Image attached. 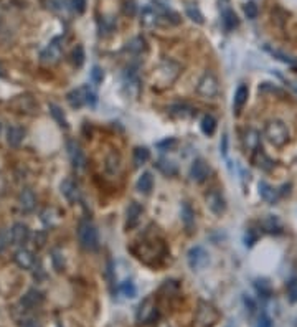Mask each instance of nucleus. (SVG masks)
I'll list each match as a JSON object with an SVG mask.
<instances>
[{"mask_svg": "<svg viewBox=\"0 0 297 327\" xmlns=\"http://www.w3.org/2000/svg\"><path fill=\"white\" fill-rule=\"evenodd\" d=\"M78 238L81 246L88 251H96L99 248V238H98V230L89 220H83L78 226Z\"/></svg>", "mask_w": 297, "mask_h": 327, "instance_id": "nucleus-1", "label": "nucleus"}, {"mask_svg": "<svg viewBox=\"0 0 297 327\" xmlns=\"http://www.w3.org/2000/svg\"><path fill=\"white\" fill-rule=\"evenodd\" d=\"M264 136L268 137L269 142L277 145V147L284 145L287 140H289V131H287L284 122H281V121L269 122V124L266 126V131H264Z\"/></svg>", "mask_w": 297, "mask_h": 327, "instance_id": "nucleus-2", "label": "nucleus"}, {"mask_svg": "<svg viewBox=\"0 0 297 327\" xmlns=\"http://www.w3.org/2000/svg\"><path fill=\"white\" fill-rule=\"evenodd\" d=\"M218 311L215 309L211 304L201 301L198 304V311H197V317H195V324L193 327H213L218 321Z\"/></svg>", "mask_w": 297, "mask_h": 327, "instance_id": "nucleus-3", "label": "nucleus"}, {"mask_svg": "<svg viewBox=\"0 0 297 327\" xmlns=\"http://www.w3.org/2000/svg\"><path fill=\"white\" fill-rule=\"evenodd\" d=\"M218 91H220V84H218L217 76L211 71H206L205 75L201 76V80L198 81L197 93L205 99H213L218 94Z\"/></svg>", "mask_w": 297, "mask_h": 327, "instance_id": "nucleus-4", "label": "nucleus"}, {"mask_svg": "<svg viewBox=\"0 0 297 327\" xmlns=\"http://www.w3.org/2000/svg\"><path fill=\"white\" fill-rule=\"evenodd\" d=\"M157 316V306L154 298H146L137 309V322L139 324H148Z\"/></svg>", "mask_w": 297, "mask_h": 327, "instance_id": "nucleus-5", "label": "nucleus"}, {"mask_svg": "<svg viewBox=\"0 0 297 327\" xmlns=\"http://www.w3.org/2000/svg\"><path fill=\"white\" fill-rule=\"evenodd\" d=\"M187 258H188V265H190L193 271L201 270V268H205L206 263H208V253L201 246H193L190 251H188Z\"/></svg>", "mask_w": 297, "mask_h": 327, "instance_id": "nucleus-6", "label": "nucleus"}, {"mask_svg": "<svg viewBox=\"0 0 297 327\" xmlns=\"http://www.w3.org/2000/svg\"><path fill=\"white\" fill-rule=\"evenodd\" d=\"M210 175V167L203 159H197L195 162L192 164L190 169V179L197 184H201L203 180H206V177Z\"/></svg>", "mask_w": 297, "mask_h": 327, "instance_id": "nucleus-7", "label": "nucleus"}, {"mask_svg": "<svg viewBox=\"0 0 297 327\" xmlns=\"http://www.w3.org/2000/svg\"><path fill=\"white\" fill-rule=\"evenodd\" d=\"M206 207H208L215 215H222L224 212V200L218 192H210L206 195Z\"/></svg>", "mask_w": 297, "mask_h": 327, "instance_id": "nucleus-8", "label": "nucleus"}, {"mask_svg": "<svg viewBox=\"0 0 297 327\" xmlns=\"http://www.w3.org/2000/svg\"><path fill=\"white\" fill-rule=\"evenodd\" d=\"M13 260H15V263L22 270H31L35 265V258L28 249H19V251L15 253V256H13Z\"/></svg>", "mask_w": 297, "mask_h": 327, "instance_id": "nucleus-9", "label": "nucleus"}, {"mask_svg": "<svg viewBox=\"0 0 297 327\" xmlns=\"http://www.w3.org/2000/svg\"><path fill=\"white\" fill-rule=\"evenodd\" d=\"M70 156L76 169H84L86 167V157H84L83 151L76 142H70Z\"/></svg>", "mask_w": 297, "mask_h": 327, "instance_id": "nucleus-10", "label": "nucleus"}, {"mask_svg": "<svg viewBox=\"0 0 297 327\" xmlns=\"http://www.w3.org/2000/svg\"><path fill=\"white\" fill-rule=\"evenodd\" d=\"M61 193L65 195L66 197V200L68 202H71V203H74L76 200H79V190H78V187H76V184L73 180H63V184H61Z\"/></svg>", "mask_w": 297, "mask_h": 327, "instance_id": "nucleus-11", "label": "nucleus"}, {"mask_svg": "<svg viewBox=\"0 0 297 327\" xmlns=\"http://www.w3.org/2000/svg\"><path fill=\"white\" fill-rule=\"evenodd\" d=\"M60 38H55L53 40L51 43H50V47L45 50V52L42 53V58H43V61L45 63H53V61H56L58 58H60V53H61V47L60 45Z\"/></svg>", "mask_w": 297, "mask_h": 327, "instance_id": "nucleus-12", "label": "nucleus"}, {"mask_svg": "<svg viewBox=\"0 0 297 327\" xmlns=\"http://www.w3.org/2000/svg\"><path fill=\"white\" fill-rule=\"evenodd\" d=\"M141 217H142V207L139 205V203L132 202L127 207V223H125L127 225V228H134V226L139 223Z\"/></svg>", "mask_w": 297, "mask_h": 327, "instance_id": "nucleus-13", "label": "nucleus"}, {"mask_svg": "<svg viewBox=\"0 0 297 327\" xmlns=\"http://www.w3.org/2000/svg\"><path fill=\"white\" fill-rule=\"evenodd\" d=\"M106 170L109 175H118L121 172V157L118 152L111 151L106 157Z\"/></svg>", "mask_w": 297, "mask_h": 327, "instance_id": "nucleus-14", "label": "nucleus"}, {"mask_svg": "<svg viewBox=\"0 0 297 327\" xmlns=\"http://www.w3.org/2000/svg\"><path fill=\"white\" fill-rule=\"evenodd\" d=\"M12 242L15 245H24L28 238V228L24 223H15L12 226Z\"/></svg>", "mask_w": 297, "mask_h": 327, "instance_id": "nucleus-15", "label": "nucleus"}, {"mask_svg": "<svg viewBox=\"0 0 297 327\" xmlns=\"http://www.w3.org/2000/svg\"><path fill=\"white\" fill-rule=\"evenodd\" d=\"M24 136H25V133L22 127H17V126L10 127V129L7 131L8 145H12V147H19V145L22 144V140H24Z\"/></svg>", "mask_w": 297, "mask_h": 327, "instance_id": "nucleus-16", "label": "nucleus"}, {"mask_svg": "<svg viewBox=\"0 0 297 327\" xmlns=\"http://www.w3.org/2000/svg\"><path fill=\"white\" fill-rule=\"evenodd\" d=\"M37 205V198H35L33 192L30 189H25L24 192L20 193V207L24 208L25 212H31Z\"/></svg>", "mask_w": 297, "mask_h": 327, "instance_id": "nucleus-17", "label": "nucleus"}, {"mask_svg": "<svg viewBox=\"0 0 297 327\" xmlns=\"http://www.w3.org/2000/svg\"><path fill=\"white\" fill-rule=\"evenodd\" d=\"M259 195L264 200H266L268 203H276L277 197H279L277 190H274L271 185L266 184V182H261V184H259Z\"/></svg>", "mask_w": 297, "mask_h": 327, "instance_id": "nucleus-18", "label": "nucleus"}, {"mask_svg": "<svg viewBox=\"0 0 297 327\" xmlns=\"http://www.w3.org/2000/svg\"><path fill=\"white\" fill-rule=\"evenodd\" d=\"M245 145L246 149H249V151H258L259 149V134L258 131L254 129H248L246 134H245Z\"/></svg>", "mask_w": 297, "mask_h": 327, "instance_id": "nucleus-19", "label": "nucleus"}, {"mask_svg": "<svg viewBox=\"0 0 297 327\" xmlns=\"http://www.w3.org/2000/svg\"><path fill=\"white\" fill-rule=\"evenodd\" d=\"M137 190L142 193H148L152 190V187H154V179H152V175L148 174V172H146V174H142L141 177H139L137 180Z\"/></svg>", "mask_w": 297, "mask_h": 327, "instance_id": "nucleus-20", "label": "nucleus"}, {"mask_svg": "<svg viewBox=\"0 0 297 327\" xmlns=\"http://www.w3.org/2000/svg\"><path fill=\"white\" fill-rule=\"evenodd\" d=\"M248 86L246 84H241L240 88L236 89V93H235V111L236 112H240L241 111V108L245 106V103H246V99H248Z\"/></svg>", "mask_w": 297, "mask_h": 327, "instance_id": "nucleus-21", "label": "nucleus"}, {"mask_svg": "<svg viewBox=\"0 0 297 327\" xmlns=\"http://www.w3.org/2000/svg\"><path fill=\"white\" fill-rule=\"evenodd\" d=\"M159 18H160L159 13H157L155 10H152L150 7H146L144 8V12H142L141 22H142V25H146V27H154V25H157Z\"/></svg>", "mask_w": 297, "mask_h": 327, "instance_id": "nucleus-22", "label": "nucleus"}, {"mask_svg": "<svg viewBox=\"0 0 297 327\" xmlns=\"http://www.w3.org/2000/svg\"><path fill=\"white\" fill-rule=\"evenodd\" d=\"M182 220L185 223V228L188 231H193V225H195V217H193V212L188 203H183L182 207Z\"/></svg>", "mask_w": 297, "mask_h": 327, "instance_id": "nucleus-23", "label": "nucleus"}, {"mask_svg": "<svg viewBox=\"0 0 297 327\" xmlns=\"http://www.w3.org/2000/svg\"><path fill=\"white\" fill-rule=\"evenodd\" d=\"M201 131L206 134V136H213L215 131H217V121H215L213 116H205L203 119H201Z\"/></svg>", "mask_w": 297, "mask_h": 327, "instance_id": "nucleus-24", "label": "nucleus"}, {"mask_svg": "<svg viewBox=\"0 0 297 327\" xmlns=\"http://www.w3.org/2000/svg\"><path fill=\"white\" fill-rule=\"evenodd\" d=\"M42 302V294L37 293V291H30L28 294L24 298V301H22V304L26 307H37V304Z\"/></svg>", "mask_w": 297, "mask_h": 327, "instance_id": "nucleus-25", "label": "nucleus"}, {"mask_svg": "<svg viewBox=\"0 0 297 327\" xmlns=\"http://www.w3.org/2000/svg\"><path fill=\"white\" fill-rule=\"evenodd\" d=\"M223 25L226 30H233L235 27H238V17L235 12L231 10H224L223 13Z\"/></svg>", "mask_w": 297, "mask_h": 327, "instance_id": "nucleus-26", "label": "nucleus"}, {"mask_svg": "<svg viewBox=\"0 0 297 327\" xmlns=\"http://www.w3.org/2000/svg\"><path fill=\"white\" fill-rule=\"evenodd\" d=\"M148 157H150V152H148L146 147H137L136 151H134V164H136L137 167L146 164L148 161Z\"/></svg>", "mask_w": 297, "mask_h": 327, "instance_id": "nucleus-27", "label": "nucleus"}, {"mask_svg": "<svg viewBox=\"0 0 297 327\" xmlns=\"http://www.w3.org/2000/svg\"><path fill=\"white\" fill-rule=\"evenodd\" d=\"M50 112H51V116L55 117L56 122L61 127H65V129L68 127V122H66V119H65V114H63V111L56 106V104H50Z\"/></svg>", "mask_w": 297, "mask_h": 327, "instance_id": "nucleus-28", "label": "nucleus"}, {"mask_svg": "<svg viewBox=\"0 0 297 327\" xmlns=\"http://www.w3.org/2000/svg\"><path fill=\"white\" fill-rule=\"evenodd\" d=\"M266 50L269 53L272 54V56H276L277 60H281L282 63H287V65H296V60L292 56H289V54H286V53H282V52H279V50H274V48H269V47H266Z\"/></svg>", "mask_w": 297, "mask_h": 327, "instance_id": "nucleus-29", "label": "nucleus"}, {"mask_svg": "<svg viewBox=\"0 0 297 327\" xmlns=\"http://www.w3.org/2000/svg\"><path fill=\"white\" fill-rule=\"evenodd\" d=\"M187 15L190 17L193 22H197V24H203V15H201V13L198 12L197 7L188 5V7H187Z\"/></svg>", "mask_w": 297, "mask_h": 327, "instance_id": "nucleus-30", "label": "nucleus"}, {"mask_svg": "<svg viewBox=\"0 0 297 327\" xmlns=\"http://www.w3.org/2000/svg\"><path fill=\"white\" fill-rule=\"evenodd\" d=\"M10 240H12V231H8V230H0V251H3V249H5V248L8 246Z\"/></svg>", "mask_w": 297, "mask_h": 327, "instance_id": "nucleus-31", "label": "nucleus"}, {"mask_svg": "<svg viewBox=\"0 0 297 327\" xmlns=\"http://www.w3.org/2000/svg\"><path fill=\"white\" fill-rule=\"evenodd\" d=\"M73 61L76 66H83L84 63V50L83 47H76V50L73 52Z\"/></svg>", "mask_w": 297, "mask_h": 327, "instance_id": "nucleus-32", "label": "nucleus"}, {"mask_svg": "<svg viewBox=\"0 0 297 327\" xmlns=\"http://www.w3.org/2000/svg\"><path fill=\"white\" fill-rule=\"evenodd\" d=\"M245 13H246L248 18H256V17H258V7H256L253 2L246 3V5H245Z\"/></svg>", "mask_w": 297, "mask_h": 327, "instance_id": "nucleus-33", "label": "nucleus"}, {"mask_svg": "<svg viewBox=\"0 0 297 327\" xmlns=\"http://www.w3.org/2000/svg\"><path fill=\"white\" fill-rule=\"evenodd\" d=\"M121 291L125 294L127 298H134L136 296V288H134L132 283H124L123 286H121Z\"/></svg>", "mask_w": 297, "mask_h": 327, "instance_id": "nucleus-34", "label": "nucleus"}, {"mask_svg": "<svg viewBox=\"0 0 297 327\" xmlns=\"http://www.w3.org/2000/svg\"><path fill=\"white\" fill-rule=\"evenodd\" d=\"M289 296H291V302L297 301V278H294L289 283Z\"/></svg>", "mask_w": 297, "mask_h": 327, "instance_id": "nucleus-35", "label": "nucleus"}, {"mask_svg": "<svg viewBox=\"0 0 297 327\" xmlns=\"http://www.w3.org/2000/svg\"><path fill=\"white\" fill-rule=\"evenodd\" d=\"M256 327H272V321L271 317H268L266 314H263L258 319V324H256Z\"/></svg>", "mask_w": 297, "mask_h": 327, "instance_id": "nucleus-36", "label": "nucleus"}, {"mask_svg": "<svg viewBox=\"0 0 297 327\" xmlns=\"http://www.w3.org/2000/svg\"><path fill=\"white\" fill-rule=\"evenodd\" d=\"M73 8L78 13H83L86 10V0H73Z\"/></svg>", "mask_w": 297, "mask_h": 327, "instance_id": "nucleus-37", "label": "nucleus"}, {"mask_svg": "<svg viewBox=\"0 0 297 327\" xmlns=\"http://www.w3.org/2000/svg\"><path fill=\"white\" fill-rule=\"evenodd\" d=\"M91 78H93V81H94V83H96V84H98V83H101V81H102V71L99 70L98 66H94V68H93V71H91Z\"/></svg>", "mask_w": 297, "mask_h": 327, "instance_id": "nucleus-38", "label": "nucleus"}, {"mask_svg": "<svg viewBox=\"0 0 297 327\" xmlns=\"http://www.w3.org/2000/svg\"><path fill=\"white\" fill-rule=\"evenodd\" d=\"M35 243H38V246L42 248L45 243H47V235L43 233V231H38L37 235H35Z\"/></svg>", "mask_w": 297, "mask_h": 327, "instance_id": "nucleus-39", "label": "nucleus"}, {"mask_svg": "<svg viewBox=\"0 0 297 327\" xmlns=\"http://www.w3.org/2000/svg\"><path fill=\"white\" fill-rule=\"evenodd\" d=\"M256 289H258L261 294H266V296L269 294V286L266 284V281H264V284H259V281H258V283H256Z\"/></svg>", "mask_w": 297, "mask_h": 327, "instance_id": "nucleus-40", "label": "nucleus"}, {"mask_svg": "<svg viewBox=\"0 0 297 327\" xmlns=\"http://www.w3.org/2000/svg\"><path fill=\"white\" fill-rule=\"evenodd\" d=\"M226 152H228V136L224 134L222 137V154L223 156H226Z\"/></svg>", "mask_w": 297, "mask_h": 327, "instance_id": "nucleus-41", "label": "nucleus"}, {"mask_svg": "<svg viewBox=\"0 0 297 327\" xmlns=\"http://www.w3.org/2000/svg\"><path fill=\"white\" fill-rule=\"evenodd\" d=\"M22 327H38V324H37L35 321L30 319V321H25L24 324H22Z\"/></svg>", "mask_w": 297, "mask_h": 327, "instance_id": "nucleus-42", "label": "nucleus"}, {"mask_svg": "<svg viewBox=\"0 0 297 327\" xmlns=\"http://www.w3.org/2000/svg\"><path fill=\"white\" fill-rule=\"evenodd\" d=\"M292 88H294V89H296V93H297V83H294V84H292Z\"/></svg>", "mask_w": 297, "mask_h": 327, "instance_id": "nucleus-43", "label": "nucleus"}, {"mask_svg": "<svg viewBox=\"0 0 297 327\" xmlns=\"http://www.w3.org/2000/svg\"><path fill=\"white\" fill-rule=\"evenodd\" d=\"M0 75H3V73H2V71H0Z\"/></svg>", "mask_w": 297, "mask_h": 327, "instance_id": "nucleus-44", "label": "nucleus"}, {"mask_svg": "<svg viewBox=\"0 0 297 327\" xmlns=\"http://www.w3.org/2000/svg\"><path fill=\"white\" fill-rule=\"evenodd\" d=\"M296 327H297V322H296Z\"/></svg>", "mask_w": 297, "mask_h": 327, "instance_id": "nucleus-45", "label": "nucleus"}]
</instances>
